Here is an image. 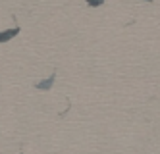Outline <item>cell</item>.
<instances>
[{
  "label": "cell",
  "instance_id": "cell-1",
  "mask_svg": "<svg viewBox=\"0 0 160 154\" xmlns=\"http://www.w3.org/2000/svg\"><path fill=\"white\" fill-rule=\"evenodd\" d=\"M16 35H19V27L16 25L14 29H8V31H0V44L6 42V41H12Z\"/></svg>",
  "mask_w": 160,
  "mask_h": 154
},
{
  "label": "cell",
  "instance_id": "cell-3",
  "mask_svg": "<svg viewBox=\"0 0 160 154\" xmlns=\"http://www.w3.org/2000/svg\"><path fill=\"white\" fill-rule=\"evenodd\" d=\"M85 2H87L91 8H97V6H102V4H104V0H85Z\"/></svg>",
  "mask_w": 160,
  "mask_h": 154
},
{
  "label": "cell",
  "instance_id": "cell-2",
  "mask_svg": "<svg viewBox=\"0 0 160 154\" xmlns=\"http://www.w3.org/2000/svg\"><path fill=\"white\" fill-rule=\"evenodd\" d=\"M52 85H54V75H50V77H47V79L35 83V89H37V91H50Z\"/></svg>",
  "mask_w": 160,
  "mask_h": 154
}]
</instances>
